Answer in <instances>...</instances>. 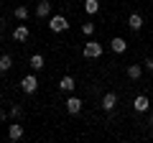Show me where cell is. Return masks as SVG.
Instances as JSON below:
<instances>
[{"label":"cell","mask_w":153,"mask_h":143,"mask_svg":"<svg viewBox=\"0 0 153 143\" xmlns=\"http://www.w3.org/2000/svg\"><path fill=\"white\" fill-rule=\"evenodd\" d=\"M66 112H69V115H79V112H82V100L74 97V95L66 97Z\"/></svg>","instance_id":"obj_6"},{"label":"cell","mask_w":153,"mask_h":143,"mask_svg":"<svg viewBox=\"0 0 153 143\" xmlns=\"http://www.w3.org/2000/svg\"><path fill=\"white\" fill-rule=\"evenodd\" d=\"M148 107H151L148 95H138V97L133 100V110H135V112H148Z\"/></svg>","instance_id":"obj_7"},{"label":"cell","mask_w":153,"mask_h":143,"mask_svg":"<svg viewBox=\"0 0 153 143\" xmlns=\"http://www.w3.org/2000/svg\"><path fill=\"white\" fill-rule=\"evenodd\" d=\"M36 16L38 18H51V3L49 0H41V3L36 5Z\"/></svg>","instance_id":"obj_11"},{"label":"cell","mask_w":153,"mask_h":143,"mask_svg":"<svg viewBox=\"0 0 153 143\" xmlns=\"http://www.w3.org/2000/svg\"><path fill=\"white\" fill-rule=\"evenodd\" d=\"M140 77H143V66H140V64H128V79L138 82Z\"/></svg>","instance_id":"obj_13"},{"label":"cell","mask_w":153,"mask_h":143,"mask_svg":"<svg viewBox=\"0 0 153 143\" xmlns=\"http://www.w3.org/2000/svg\"><path fill=\"white\" fill-rule=\"evenodd\" d=\"M49 28H51L54 33H61V31H66V28H69V21H66V16L56 13V16L49 18Z\"/></svg>","instance_id":"obj_2"},{"label":"cell","mask_w":153,"mask_h":143,"mask_svg":"<svg viewBox=\"0 0 153 143\" xmlns=\"http://www.w3.org/2000/svg\"><path fill=\"white\" fill-rule=\"evenodd\" d=\"M23 133H26V125H21V123H13V125L8 128V138H10V141H21Z\"/></svg>","instance_id":"obj_9"},{"label":"cell","mask_w":153,"mask_h":143,"mask_svg":"<svg viewBox=\"0 0 153 143\" xmlns=\"http://www.w3.org/2000/svg\"><path fill=\"white\" fill-rule=\"evenodd\" d=\"M28 36H31V28H28L26 23H18V26L13 28V41H18V44H23Z\"/></svg>","instance_id":"obj_4"},{"label":"cell","mask_w":153,"mask_h":143,"mask_svg":"<svg viewBox=\"0 0 153 143\" xmlns=\"http://www.w3.org/2000/svg\"><path fill=\"white\" fill-rule=\"evenodd\" d=\"M102 44L100 41H94V39H89L87 44H84V49H82V54H84V59H100L102 56Z\"/></svg>","instance_id":"obj_1"},{"label":"cell","mask_w":153,"mask_h":143,"mask_svg":"<svg viewBox=\"0 0 153 143\" xmlns=\"http://www.w3.org/2000/svg\"><path fill=\"white\" fill-rule=\"evenodd\" d=\"M21 89L26 95H33L38 89V77H36V74H26V77L21 79Z\"/></svg>","instance_id":"obj_3"},{"label":"cell","mask_w":153,"mask_h":143,"mask_svg":"<svg viewBox=\"0 0 153 143\" xmlns=\"http://www.w3.org/2000/svg\"><path fill=\"white\" fill-rule=\"evenodd\" d=\"M8 115H10V112H5V110H0V120H5Z\"/></svg>","instance_id":"obj_22"},{"label":"cell","mask_w":153,"mask_h":143,"mask_svg":"<svg viewBox=\"0 0 153 143\" xmlns=\"http://www.w3.org/2000/svg\"><path fill=\"white\" fill-rule=\"evenodd\" d=\"M115 107H117V95H115V92H105V97H102V110H105V112H112Z\"/></svg>","instance_id":"obj_5"},{"label":"cell","mask_w":153,"mask_h":143,"mask_svg":"<svg viewBox=\"0 0 153 143\" xmlns=\"http://www.w3.org/2000/svg\"><path fill=\"white\" fill-rule=\"evenodd\" d=\"M74 87H76V82H74V77H69V74H64V77L59 79V89L61 92H74Z\"/></svg>","instance_id":"obj_10"},{"label":"cell","mask_w":153,"mask_h":143,"mask_svg":"<svg viewBox=\"0 0 153 143\" xmlns=\"http://www.w3.org/2000/svg\"><path fill=\"white\" fill-rule=\"evenodd\" d=\"M23 115V107H21V105H13V107H10V118H21Z\"/></svg>","instance_id":"obj_19"},{"label":"cell","mask_w":153,"mask_h":143,"mask_svg":"<svg viewBox=\"0 0 153 143\" xmlns=\"http://www.w3.org/2000/svg\"><path fill=\"white\" fill-rule=\"evenodd\" d=\"M10 66H13V56L10 54H3V56H0V72L5 74V72H10Z\"/></svg>","instance_id":"obj_16"},{"label":"cell","mask_w":153,"mask_h":143,"mask_svg":"<svg viewBox=\"0 0 153 143\" xmlns=\"http://www.w3.org/2000/svg\"><path fill=\"white\" fill-rule=\"evenodd\" d=\"M146 69L153 72V56H148V59H146Z\"/></svg>","instance_id":"obj_20"},{"label":"cell","mask_w":153,"mask_h":143,"mask_svg":"<svg viewBox=\"0 0 153 143\" xmlns=\"http://www.w3.org/2000/svg\"><path fill=\"white\" fill-rule=\"evenodd\" d=\"M128 26H130V31H140L143 28V16L140 13H130L128 16Z\"/></svg>","instance_id":"obj_12"},{"label":"cell","mask_w":153,"mask_h":143,"mask_svg":"<svg viewBox=\"0 0 153 143\" xmlns=\"http://www.w3.org/2000/svg\"><path fill=\"white\" fill-rule=\"evenodd\" d=\"M82 33H84V36H92V33H94V23H82Z\"/></svg>","instance_id":"obj_18"},{"label":"cell","mask_w":153,"mask_h":143,"mask_svg":"<svg viewBox=\"0 0 153 143\" xmlns=\"http://www.w3.org/2000/svg\"><path fill=\"white\" fill-rule=\"evenodd\" d=\"M13 16H16V21H26V18H28V8L26 5H18L16 10H13Z\"/></svg>","instance_id":"obj_17"},{"label":"cell","mask_w":153,"mask_h":143,"mask_svg":"<svg viewBox=\"0 0 153 143\" xmlns=\"http://www.w3.org/2000/svg\"><path fill=\"white\" fill-rule=\"evenodd\" d=\"M146 125H148V128L153 130V115H148V123H146Z\"/></svg>","instance_id":"obj_21"},{"label":"cell","mask_w":153,"mask_h":143,"mask_svg":"<svg viewBox=\"0 0 153 143\" xmlns=\"http://www.w3.org/2000/svg\"><path fill=\"white\" fill-rule=\"evenodd\" d=\"M28 64H31V69H33V72H41V69H44V66H46V59H44V56H41V54H33Z\"/></svg>","instance_id":"obj_14"},{"label":"cell","mask_w":153,"mask_h":143,"mask_svg":"<svg viewBox=\"0 0 153 143\" xmlns=\"http://www.w3.org/2000/svg\"><path fill=\"white\" fill-rule=\"evenodd\" d=\"M110 49H112L115 54H125L128 51V41L123 39V36H115V39L110 41Z\"/></svg>","instance_id":"obj_8"},{"label":"cell","mask_w":153,"mask_h":143,"mask_svg":"<svg viewBox=\"0 0 153 143\" xmlns=\"http://www.w3.org/2000/svg\"><path fill=\"white\" fill-rule=\"evenodd\" d=\"M84 10H87V16H97L100 13V0H84Z\"/></svg>","instance_id":"obj_15"}]
</instances>
